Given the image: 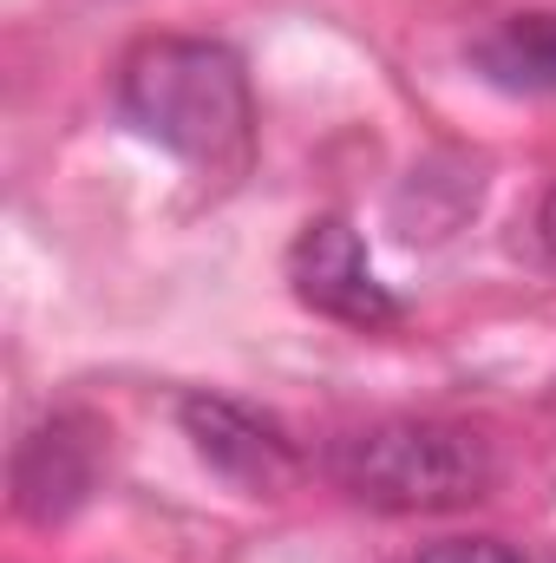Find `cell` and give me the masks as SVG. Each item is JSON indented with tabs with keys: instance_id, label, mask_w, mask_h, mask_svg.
Returning <instances> with one entry per match:
<instances>
[{
	"instance_id": "6da1fadb",
	"label": "cell",
	"mask_w": 556,
	"mask_h": 563,
	"mask_svg": "<svg viewBox=\"0 0 556 563\" xmlns=\"http://www.w3.org/2000/svg\"><path fill=\"white\" fill-rule=\"evenodd\" d=\"M119 112L125 125L164 144L197 170H243L256 139L249 73L223 40L157 33L138 40L119 66Z\"/></svg>"
},
{
	"instance_id": "7a4b0ae2",
	"label": "cell",
	"mask_w": 556,
	"mask_h": 563,
	"mask_svg": "<svg viewBox=\"0 0 556 563\" xmlns=\"http://www.w3.org/2000/svg\"><path fill=\"white\" fill-rule=\"evenodd\" d=\"M327 478L367 511H458L491 492V439L445 420H374L327 445Z\"/></svg>"
},
{
	"instance_id": "3957f363",
	"label": "cell",
	"mask_w": 556,
	"mask_h": 563,
	"mask_svg": "<svg viewBox=\"0 0 556 563\" xmlns=\"http://www.w3.org/2000/svg\"><path fill=\"white\" fill-rule=\"evenodd\" d=\"M288 282H294V301L327 314V321H347V328L400 321V295L374 276V263H367L360 236L347 230V217L301 223V236L288 243Z\"/></svg>"
},
{
	"instance_id": "277c9868",
	"label": "cell",
	"mask_w": 556,
	"mask_h": 563,
	"mask_svg": "<svg viewBox=\"0 0 556 563\" xmlns=\"http://www.w3.org/2000/svg\"><path fill=\"white\" fill-rule=\"evenodd\" d=\"M105 465V426L92 413H46L13 445V511L33 525H66Z\"/></svg>"
},
{
	"instance_id": "5b68a950",
	"label": "cell",
	"mask_w": 556,
	"mask_h": 563,
	"mask_svg": "<svg viewBox=\"0 0 556 563\" xmlns=\"http://www.w3.org/2000/svg\"><path fill=\"white\" fill-rule=\"evenodd\" d=\"M177 420L190 432L197 459H203L210 472H223L230 485H243V492H276V485L294 478V439H288L269 413L243 407V400L184 394V400H177Z\"/></svg>"
},
{
	"instance_id": "8992f818",
	"label": "cell",
	"mask_w": 556,
	"mask_h": 563,
	"mask_svg": "<svg viewBox=\"0 0 556 563\" xmlns=\"http://www.w3.org/2000/svg\"><path fill=\"white\" fill-rule=\"evenodd\" d=\"M471 73L511 99H551L556 92V13H504L471 40Z\"/></svg>"
},
{
	"instance_id": "52a82bcc",
	"label": "cell",
	"mask_w": 556,
	"mask_h": 563,
	"mask_svg": "<svg viewBox=\"0 0 556 563\" xmlns=\"http://www.w3.org/2000/svg\"><path fill=\"white\" fill-rule=\"evenodd\" d=\"M413 563H531V558L518 544H504V538H445V544L419 551Z\"/></svg>"
},
{
	"instance_id": "ba28073f",
	"label": "cell",
	"mask_w": 556,
	"mask_h": 563,
	"mask_svg": "<svg viewBox=\"0 0 556 563\" xmlns=\"http://www.w3.org/2000/svg\"><path fill=\"white\" fill-rule=\"evenodd\" d=\"M537 236H544V250L556 256V190L544 197V210H537Z\"/></svg>"
}]
</instances>
